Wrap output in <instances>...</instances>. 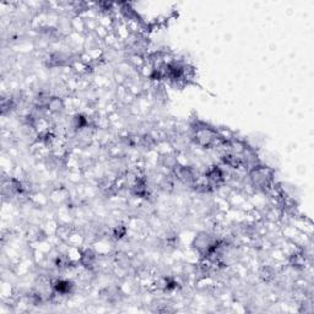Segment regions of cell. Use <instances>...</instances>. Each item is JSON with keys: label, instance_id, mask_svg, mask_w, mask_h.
<instances>
[{"label": "cell", "instance_id": "obj_2", "mask_svg": "<svg viewBox=\"0 0 314 314\" xmlns=\"http://www.w3.org/2000/svg\"><path fill=\"white\" fill-rule=\"evenodd\" d=\"M52 285L55 294L63 295V296H69L75 290V283L69 279H54V280H52Z\"/></svg>", "mask_w": 314, "mask_h": 314}, {"label": "cell", "instance_id": "obj_3", "mask_svg": "<svg viewBox=\"0 0 314 314\" xmlns=\"http://www.w3.org/2000/svg\"><path fill=\"white\" fill-rule=\"evenodd\" d=\"M65 109V99L62 96L53 95L50 104H48V111L50 115H59Z\"/></svg>", "mask_w": 314, "mask_h": 314}, {"label": "cell", "instance_id": "obj_1", "mask_svg": "<svg viewBox=\"0 0 314 314\" xmlns=\"http://www.w3.org/2000/svg\"><path fill=\"white\" fill-rule=\"evenodd\" d=\"M248 179L255 193H262V194L267 195L273 189L275 184V172L270 167L265 166V165H259L252 171L248 172Z\"/></svg>", "mask_w": 314, "mask_h": 314}, {"label": "cell", "instance_id": "obj_4", "mask_svg": "<svg viewBox=\"0 0 314 314\" xmlns=\"http://www.w3.org/2000/svg\"><path fill=\"white\" fill-rule=\"evenodd\" d=\"M259 278L265 283L273 282L276 278V270L269 265H263L259 270Z\"/></svg>", "mask_w": 314, "mask_h": 314}]
</instances>
